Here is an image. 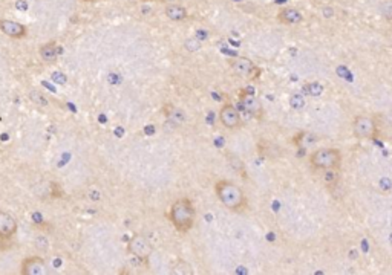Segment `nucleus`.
<instances>
[{
  "label": "nucleus",
  "mask_w": 392,
  "mask_h": 275,
  "mask_svg": "<svg viewBox=\"0 0 392 275\" xmlns=\"http://www.w3.org/2000/svg\"><path fill=\"white\" fill-rule=\"evenodd\" d=\"M58 52H60V47L57 46L55 41L44 43L38 49V54H40L41 60L46 61V63H54L57 60V57H58Z\"/></svg>",
  "instance_id": "obj_13"
},
{
  "label": "nucleus",
  "mask_w": 392,
  "mask_h": 275,
  "mask_svg": "<svg viewBox=\"0 0 392 275\" xmlns=\"http://www.w3.org/2000/svg\"><path fill=\"white\" fill-rule=\"evenodd\" d=\"M307 90L310 92V95L317 96V95H320L322 87H320V86H317V84H314V83H311V84H308V86H307Z\"/></svg>",
  "instance_id": "obj_20"
},
{
  "label": "nucleus",
  "mask_w": 392,
  "mask_h": 275,
  "mask_svg": "<svg viewBox=\"0 0 392 275\" xmlns=\"http://www.w3.org/2000/svg\"><path fill=\"white\" fill-rule=\"evenodd\" d=\"M17 220L6 211H0V237L3 240H11L17 233Z\"/></svg>",
  "instance_id": "obj_11"
},
{
  "label": "nucleus",
  "mask_w": 392,
  "mask_h": 275,
  "mask_svg": "<svg viewBox=\"0 0 392 275\" xmlns=\"http://www.w3.org/2000/svg\"><path fill=\"white\" fill-rule=\"evenodd\" d=\"M380 12L383 14L385 18L392 20V0H388V2L380 5Z\"/></svg>",
  "instance_id": "obj_17"
},
{
  "label": "nucleus",
  "mask_w": 392,
  "mask_h": 275,
  "mask_svg": "<svg viewBox=\"0 0 392 275\" xmlns=\"http://www.w3.org/2000/svg\"><path fill=\"white\" fill-rule=\"evenodd\" d=\"M83 2H89V0H83Z\"/></svg>",
  "instance_id": "obj_25"
},
{
  "label": "nucleus",
  "mask_w": 392,
  "mask_h": 275,
  "mask_svg": "<svg viewBox=\"0 0 392 275\" xmlns=\"http://www.w3.org/2000/svg\"><path fill=\"white\" fill-rule=\"evenodd\" d=\"M20 274L21 275H43L46 274V262L38 257V256H32L28 257L21 262V268H20Z\"/></svg>",
  "instance_id": "obj_9"
},
{
  "label": "nucleus",
  "mask_w": 392,
  "mask_h": 275,
  "mask_svg": "<svg viewBox=\"0 0 392 275\" xmlns=\"http://www.w3.org/2000/svg\"><path fill=\"white\" fill-rule=\"evenodd\" d=\"M29 99H31L32 103L38 104V106H43V107H46V106L49 104V101L46 99V96H44L40 90H35V89H32V90L29 92Z\"/></svg>",
  "instance_id": "obj_16"
},
{
  "label": "nucleus",
  "mask_w": 392,
  "mask_h": 275,
  "mask_svg": "<svg viewBox=\"0 0 392 275\" xmlns=\"http://www.w3.org/2000/svg\"><path fill=\"white\" fill-rule=\"evenodd\" d=\"M219 121L225 129H230V130H235V129L241 127V124H242V119H241V115H239L238 109L232 104H225L221 109Z\"/></svg>",
  "instance_id": "obj_7"
},
{
  "label": "nucleus",
  "mask_w": 392,
  "mask_h": 275,
  "mask_svg": "<svg viewBox=\"0 0 392 275\" xmlns=\"http://www.w3.org/2000/svg\"><path fill=\"white\" fill-rule=\"evenodd\" d=\"M239 103H241V106L250 113V115H253V116H256V118H262V113H264V109H262V104H261V101L253 95V93H250V92H241V95H239Z\"/></svg>",
  "instance_id": "obj_10"
},
{
  "label": "nucleus",
  "mask_w": 392,
  "mask_h": 275,
  "mask_svg": "<svg viewBox=\"0 0 392 275\" xmlns=\"http://www.w3.org/2000/svg\"><path fill=\"white\" fill-rule=\"evenodd\" d=\"M186 47H187L189 51H196V49L199 47V41H196V40L187 41V43H186Z\"/></svg>",
  "instance_id": "obj_21"
},
{
  "label": "nucleus",
  "mask_w": 392,
  "mask_h": 275,
  "mask_svg": "<svg viewBox=\"0 0 392 275\" xmlns=\"http://www.w3.org/2000/svg\"><path fill=\"white\" fill-rule=\"evenodd\" d=\"M164 12L173 21H182L189 17L187 9L184 6H179V5H169V6H166Z\"/></svg>",
  "instance_id": "obj_14"
},
{
  "label": "nucleus",
  "mask_w": 392,
  "mask_h": 275,
  "mask_svg": "<svg viewBox=\"0 0 392 275\" xmlns=\"http://www.w3.org/2000/svg\"><path fill=\"white\" fill-rule=\"evenodd\" d=\"M51 78H52V81L54 83H57V84H66L67 83V77L63 73V72H60V70H55V72H52L51 73Z\"/></svg>",
  "instance_id": "obj_19"
},
{
  "label": "nucleus",
  "mask_w": 392,
  "mask_h": 275,
  "mask_svg": "<svg viewBox=\"0 0 392 275\" xmlns=\"http://www.w3.org/2000/svg\"><path fill=\"white\" fill-rule=\"evenodd\" d=\"M337 171L339 170H325V182L328 184V185H334L336 182H337V179H339V176H337Z\"/></svg>",
  "instance_id": "obj_18"
},
{
  "label": "nucleus",
  "mask_w": 392,
  "mask_h": 275,
  "mask_svg": "<svg viewBox=\"0 0 392 275\" xmlns=\"http://www.w3.org/2000/svg\"><path fill=\"white\" fill-rule=\"evenodd\" d=\"M5 242H6V240H3V239L0 237V253H2L3 249H5Z\"/></svg>",
  "instance_id": "obj_23"
},
{
  "label": "nucleus",
  "mask_w": 392,
  "mask_h": 275,
  "mask_svg": "<svg viewBox=\"0 0 392 275\" xmlns=\"http://www.w3.org/2000/svg\"><path fill=\"white\" fill-rule=\"evenodd\" d=\"M0 31L8 35L9 38H23L28 34V28L15 20H9V18H0Z\"/></svg>",
  "instance_id": "obj_8"
},
{
  "label": "nucleus",
  "mask_w": 392,
  "mask_h": 275,
  "mask_svg": "<svg viewBox=\"0 0 392 275\" xmlns=\"http://www.w3.org/2000/svg\"><path fill=\"white\" fill-rule=\"evenodd\" d=\"M127 253L132 254L136 260H141L143 263H149V257L153 254V246L152 243L144 237V236H133L129 243H127Z\"/></svg>",
  "instance_id": "obj_4"
},
{
  "label": "nucleus",
  "mask_w": 392,
  "mask_h": 275,
  "mask_svg": "<svg viewBox=\"0 0 392 275\" xmlns=\"http://www.w3.org/2000/svg\"><path fill=\"white\" fill-rule=\"evenodd\" d=\"M353 132L359 139H371L377 132L376 121L368 115H359L353 121Z\"/></svg>",
  "instance_id": "obj_5"
},
{
  "label": "nucleus",
  "mask_w": 392,
  "mask_h": 275,
  "mask_svg": "<svg viewBox=\"0 0 392 275\" xmlns=\"http://www.w3.org/2000/svg\"><path fill=\"white\" fill-rule=\"evenodd\" d=\"M215 193L218 199L221 201V204L230 211L241 213L247 208V197L244 190L230 181H224V179L218 181L215 184Z\"/></svg>",
  "instance_id": "obj_1"
},
{
  "label": "nucleus",
  "mask_w": 392,
  "mask_h": 275,
  "mask_svg": "<svg viewBox=\"0 0 392 275\" xmlns=\"http://www.w3.org/2000/svg\"><path fill=\"white\" fill-rule=\"evenodd\" d=\"M232 70L242 77V78H247V80H253L259 75V69L256 67V64L250 60V58H245V57H238V58H232L228 61Z\"/></svg>",
  "instance_id": "obj_6"
},
{
  "label": "nucleus",
  "mask_w": 392,
  "mask_h": 275,
  "mask_svg": "<svg viewBox=\"0 0 392 275\" xmlns=\"http://www.w3.org/2000/svg\"><path fill=\"white\" fill-rule=\"evenodd\" d=\"M15 6H17V8H23V9H26V3H25V2H17V3H15Z\"/></svg>",
  "instance_id": "obj_22"
},
{
  "label": "nucleus",
  "mask_w": 392,
  "mask_h": 275,
  "mask_svg": "<svg viewBox=\"0 0 392 275\" xmlns=\"http://www.w3.org/2000/svg\"><path fill=\"white\" fill-rule=\"evenodd\" d=\"M89 2H95V0H89Z\"/></svg>",
  "instance_id": "obj_24"
},
{
  "label": "nucleus",
  "mask_w": 392,
  "mask_h": 275,
  "mask_svg": "<svg viewBox=\"0 0 392 275\" xmlns=\"http://www.w3.org/2000/svg\"><path fill=\"white\" fill-rule=\"evenodd\" d=\"M169 219L173 223L175 230L179 233H189L196 220V210L190 199L182 197L172 204L169 211Z\"/></svg>",
  "instance_id": "obj_2"
},
{
  "label": "nucleus",
  "mask_w": 392,
  "mask_h": 275,
  "mask_svg": "<svg viewBox=\"0 0 392 275\" xmlns=\"http://www.w3.org/2000/svg\"><path fill=\"white\" fill-rule=\"evenodd\" d=\"M164 113L173 122H184V119H186L184 113L181 110H178L176 107H172V106H164Z\"/></svg>",
  "instance_id": "obj_15"
},
{
  "label": "nucleus",
  "mask_w": 392,
  "mask_h": 275,
  "mask_svg": "<svg viewBox=\"0 0 392 275\" xmlns=\"http://www.w3.org/2000/svg\"><path fill=\"white\" fill-rule=\"evenodd\" d=\"M278 21L282 24H299L304 21V15L296 8H284L278 12Z\"/></svg>",
  "instance_id": "obj_12"
},
{
  "label": "nucleus",
  "mask_w": 392,
  "mask_h": 275,
  "mask_svg": "<svg viewBox=\"0 0 392 275\" xmlns=\"http://www.w3.org/2000/svg\"><path fill=\"white\" fill-rule=\"evenodd\" d=\"M310 164L317 170H340L342 153L337 148H319L310 155Z\"/></svg>",
  "instance_id": "obj_3"
}]
</instances>
